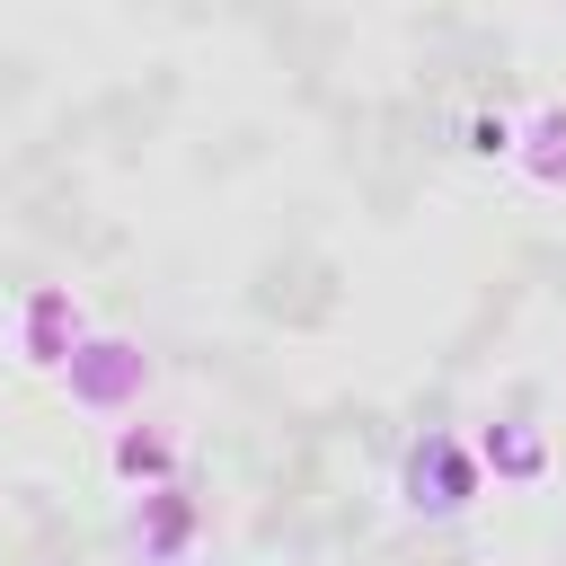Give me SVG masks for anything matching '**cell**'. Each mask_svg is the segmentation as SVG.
I'll use <instances>...</instances> for the list:
<instances>
[{"mask_svg": "<svg viewBox=\"0 0 566 566\" xmlns=\"http://www.w3.org/2000/svg\"><path fill=\"white\" fill-rule=\"evenodd\" d=\"M115 478L124 486H142V495H159V486H177V433H159V424H115Z\"/></svg>", "mask_w": 566, "mask_h": 566, "instance_id": "cell-5", "label": "cell"}, {"mask_svg": "<svg viewBox=\"0 0 566 566\" xmlns=\"http://www.w3.org/2000/svg\"><path fill=\"white\" fill-rule=\"evenodd\" d=\"M469 150H478V159H513V150H522V124H513V115H469Z\"/></svg>", "mask_w": 566, "mask_h": 566, "instance_id": "cell-8", "label": "cell"}, {"mask_svg": "<svg viewBox=\"0 0 566 566\" xmlns=\"http://www.w3.org/2000/svg\"><path fill=\"white\" fill-rule=\"evenodd\" d=\"M539 186H566V106H548V115H531L522 124V150H513Z\"/></svg>", "mask_w": 566, "mask_h": 566, "instance_id": "cell-7", "label": "cell"}, {"mask_svg": "<svg viewBox=\"0 0 566 566\" xmlns=\"http://www.w3.org/2000/svg\"><path fill=\"white\" fill-rule=\"evenodd\" d=\"M62 389H71L80 407H124V398L142 389V354H133L124 336H88V345L71 354V371H62Z\"/></svg>", "mask_w": 566, "mask_h": 566, "instance_id": "cell-3", "label": "cell"}, {"mask_svg": "<svg viewBox=\"0 0 566 566\" xmlns=\"http://www.w3.org/2000/svg\"><path fill=\"white\" fill-rule=\"evenodd\" d=\"M80 345H88V336H80V301L53 292V283H35V292L18 301V354H27L35 371H71Z\"/></svg>", "mask_w": 566, "mask_h": 566, "instance_id": "cell-2", "label": "cell"}, {"mask_svg": "<svg viewBox=\"0 0 566 566\" xmlns=\"http://www.w3.org/2000/svg\"><path fill=\"white\" fill-rule=\"evenodd\" d=\"M478 486H486V469H478V451H469L460 433H424V442H407V469H398L407 513L451 522V513H469V495H478Z\"/></svg>", "mask_w": 566, "mask_h": 566, "instance_id": "cell-1", "label": "cell"}, {"mask_svg": "<svg viewBox=\"0 0 566 566\" xmlns=\"http://www.w3.org/2000/svg\"><path fill=\"white\" fill-rule=\"evenodd\" d=\"M133 531H142V548H150V557H177V548L195 539V504H186V486H159V495H142Z\"/></svg>", "mask_w": 566, "mask_h": 566, "instance_id": "cell-6", "label": "cell"}, {"mask_svg": "<svg viewBox=\"0 0 566 566\" xmlns=\"http://www.w3.org/2000/svg\"><path fill=\"white\" fill-rule=\"evenodd\" d=\"M469 451H478V469H495V486H531V478H548V442H539L522 416H495Z\"/></svg>", "mask_w": 566, "mask_h": 566, "instance_id": "cell-4", "label": "cell"}]
</instances>
